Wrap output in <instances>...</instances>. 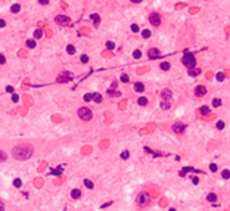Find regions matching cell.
Segmentation results:
<instances>
[{
    "instance_id": "ffe728a7",
    "label": "cell",
    "mask_w": 230,
    "mask_h": 211,
    "mask_svg": "<svg viewBox=\"0 0 230 211\" xmlns=\"http://www.w3.org/2000/svg\"><path fill=\"white\" fill-rule=\"evenodd\" d=\"M84 186H86V188H89V189H93V186H94V185H93V182H92V180L86 179V180H84Z\"/></svg>"
},
{
    "instance_id": "e0dca14e",
    "label": "cell",
    "mask_w": 230,
    "mask_h": 211,
    "mask_svg": "<svg viewBox=\"0 0 230 211\" xmlns=\"http://www.w3.org/2000/svg\"><path fill=\"white\" fill-rule=\"evenodd\" d=\"M93 100H94L96 103H100V102H102V96H100L99 93H93Z\"/></svg>"
},
{
    "instance_id": "8fae6325",
    "label": "cell",
    "mask_w": 230,
    "mask_h": 211,
    "mask_svg": "<svg viewBox=\"0 0 230 211\" xmlns=\"http://www.w3.org/2000/svg\"><path fill=\"white\" fill-rule=\"evenodd\" d=\"M161 96H162V100H170L171 96H173V93H171L170 89H164V90L161 92Z\"/></svg>"
},
{
    "instance_id": "ab89813d",
    "label": "cell",
    "mask_w": 230,
    "mask_h": 211,
    "mask_svg": "<svg viewBox=\"0 0 230 211\" xmlns=\"http://www.w3.org/2000/svg\"><path fill=\"white\" fill-rule=\"evenodd\" d=\"M81 62H83V64L89 62V56H87V55H83V56H81Z\"/></svg>"
},
{
    "instance_id": "d6a6232c",
    "label": "cell",
    "mask_w": 230,
    "mask_h": 211,
    "mask_svg": "<svg viewBox=\"0 0 230 211\" xmlns=\"http://www.w3.org/2000/svg\"><path fill=\"white\" fill-rule=\"evenodd\" d=\"M106 47H108L109 50H114V49H115V43H112V41H108V43H106Z\"/></svg>"
},
{
    "instance_id": "f546056e",
    "label": "cell",
    "mask_w": 230,
    "mask_h": 211,
    "mask_svg": "<svg viewBox=\"0 0 230 211\" xmlns=\"http://www.w3.org/2000/svg\"><path fill=\"white\" fill-rule=\"evenodd\" d=\"M221 176H223V179H230V170H223Z\"/></svg>"
},
{
    "instance_id": "60d3db41",
    "label": "cell",
    "mask_w": 230,
    "mask_h": 211,
    "mask_svg": "<svg viewBox=\"0 0 230 211\" xmlns=\"http://www.w3.org/2000/svg\"><path fill=\"white\" fill-rule=\"evenodd\" d=\"M217 80H218V81H223V80H224V74L218 72V74H217Z\"/></svg>"
},
{
    "instance_id": "30bf717a",
    "label": "cell",
    "mask_w": 230,
    "mask_h": 211,
    "mask_svg": "<svg viewBox=\"0 0 230 211\" xmlns=\"http://www.w3.org/2000/svg\"><path fill=\"white\" fill-rule=\"evenodd\" d=\"M148 56H149V59H156V58H159V50L155 49V47H152V49L148 52Z\"/></svg>"
},
{
    "instance_id": "6da1fadb",
    "label": "cell",
    "mask_w": 230,
    "mask_h": 211,
    "mask_svg": "<svg viewBox=\"0 0 230 211\" xmlns=\"http://www.w3.org/2000/svg\"><path fill=\"white\" fill-rule=\"evenodd\" d=\"M34 154V148L31 145H18L12 149V155L15 160H19V161H24V160H28L30 157H32Z\"/></svg>"
},
{
    "instance_id": "9a60e30c",
    "label": "cell",
    "mask_w": 230,
    "mask_h": 211,
    "mask_svg": "<svg viewBox=\"0 0 230 211\" xmlns=\"http://www.w3.org/2000/svg\"><path fill=\"white\" fill-rule=\"evenodd\" d=\"M134 90H136V92H143V90H145V86H143L142 83H136V84H134Z\"/></svg>"
},
{
    "instance_id": "277c9868",
    "label": "cell",
    "mask_w": 230,
    "mask_h": 211,
    "mask_svg": "<svg viewBox=\"0 0 230 211\" xmlns=\"http://www.w3.org/2000/svg\"><path fill=\"white\" fill-rule=\"evenodd\" d=\"M149 202H151V196H149V194H146V192L139 194V196H137V205H139V207H146Z\"/></svg>"
},
{
    "instance_id": "e575fe53",
    "label": "cell",
    "mask_w": 230,
    "mask_h": 211,
    "mask_svg": "<svg viewBox=\"0 0 230 211\" xmlns=\"http://www.w3.org/2000/svg\"><path fill=\"white\" fill-rule=\"evenodd\" d=\"M92 19L94 21V25L97 27V25H99V16H97V15H92Z\"/></svg>"
},
{
    "instance_id": "d6986e66",
    "label": "cell",
    "mask_w": 230,
    "mask_h": 211,
    "mask_svg": "<svg viewBox=\"0 0 230 211\" xmlns=\"http://www.w3.org/2000/svg\"><path fill=\"white\" fill-rule=\"evenodd\" d=\"M170 106H171V105H170L168 100H162V102H161V108H162V109H170Z\"/></svg>"
},
{
    "instance_id": "836d02e7",
    "label": "cell",
    "mask_w": 230,
    "mask_h": 211,
    "mask_svg": "<svg viewBox=\"0 0 230 211\" xmlns=\"http://www.w3.org/2000/svg\"><path fill=\"white\" fill-rule=\"evenodd\" d=\"M121 81H123V83H128V81H130L128 75H127V74H123V75H121Z\"/></svg>"
},
{
    "instance_id": "4316f807",
    "label": "cell",
    "mask_w": 230,
    "mask_h": 211,
    "mask_svg": "<svg viewBox=\"0 0 230 211\" xmlns=\"http://www.w3.org/2000/svg\"><path fill=\"white\" fill-rule=\"evenodd\" d=\"M66 52H68L69 55H74V53H75V49H74V46H72V44H69V46L66 47Z\"/></svg>"
},
{
    "instance_id": "4dcf8cb0",
    "label": "cell",
    "mask_w": 230,
    "mask_h": 211,
    "mask_svg": "<svg viewBox=\"0 0 230 211\" xmlns=\"http://www.w3.org/2000/svg\"><path fill=\"white\" fill-rule=\"evenodd\" d=\"M208 112H210V108H208V106H202V108H201V114H202V115H207Z\"/></svg>"
},
{
    "instance_id": "8992f818",
    "label": "cell",
    "mask_w": 230,
    "mask_h": 211,
    "mask_svg": "<svg viewBox=\"0 0 230 211\" xmlns=\"http://www.w3.org/2000/svg\"><path fill=\"white\" fill-rule=\"evenodd\" d=\"M55 21H56V24H61V25H68V24L71 22V19H69L68 16H65V15H58V16H55Z\"/></svg>"
},
{
    "instance_id": "b9f144b4",
    "label": "cell",
    "mask_w": 230,
    "mask_h": 211,
    "mask_svg": "<svg viewBox=\"0 0 230 211\" xmlns=\"http://www.w3.org/2000/svg\"><path fill=\"white\" fill-rule=\"evenodd\" d=\"M210 168H211V171H217V164H211Z\"/></svg>"
},
{
    "instance_id": "9c48e42d",
    "label": "cell",
    "mask_w": 230,
    "mask_h": 211,
    "mask_svg": "<svg viewBox=\"0 0 230 211\" xmlns=\"http://www.w3.org/2000/svg\"><path fill=\"white\" fill-rule=\"evenodd\" d=\"M195 95H196L198 97H202V96L207 95V89H205L204 86H198V87L195 89Z\"/></svg>"
},
{
    "instance_id": "ba28073f",
    "label": "cell",
    "mask_w": 230,
    "mask_h": 211,
    "mask_svg": "<svg viewBox=\"0 0 230 211\" xmlns=\"http://www.w3.org/2000/svg\"><path fill=\"white\" fill-rule=\"evenodd\" d=\"M68 80H71V74H68L66 71H63L58 78H56V81L58 83H65V81H68Z\"/></svg>"
},
{
    "instance_id": "f907efd6",
    "label": "cell",
    "mask_w": 230,
    "mask_h": 211,
    "mask_svg": "<svg viewBox=\"0 0 230 211\" xmlns=\"http://www.w3.org/2000/svg\"><path fill=\"white\" fill-rule=\"evenodd\" d=\"M3 208H4V205H3V204L0 202V210H3Z\"/></svg>"
},
{
    "instance_id": "5bb4252c",
    "label": "cell",
    "mask_w": 230,
    "mask_h": 211,
    "mask_svg": "<svg viewBox=\"0 0 230 211\" xmlns=\"http://www.w3.org/2000/svg\"><path fill=\"white\" fill-rule=\"evenodd\" d=\"M137 103H139L140 106H146V105H148V99L142 96V97H139V99H137Z\"/></svg>"
},
{
    "instance_id": "ac0fdd59",
    "label": "cell",
    "mask_w": 230,
    "mask_h": 211,
    "mask_svg": "<svg viewBox=\"0 0 230 211\" xmlns=\"http://www.w3.org/2000/svg\"><path fill=\"white\" fill-rule=\"evenodd\" d=\"M207 199H208L210 202H215V201H217V195H215V194H208Z\"/></svg>"
},
{
    "instance_id": "44dd1931",
    "label": "cell",
    "mask_w": 230,
    "mask_h": 211,
    "mask_svg": "<svg viewBox=\"0 0 230 211\" xmlns=\"http://www.w3.org/2000/svg\"><path fill=\"white\" fill-rule=\"evenodd\" d=\"M170 66H171V65H170L168 62H162V64H161V69H162V71H168Z\"/></svg>"
},
{
    "instance_id": "d4e9b609",
    "label": "cell",
    "mask_w": 230,
    "mask_h": 211,
    "mask_svg": "<svg viewBox=\"0 0 230 211\" xmlns=\"http://www.w3.org/2000/svg\"><path fill=\"white\" fill-rule=\"evenodd\" d=\"M133 58H134V59H140V58H142V52H140V50H134V52H133Z\"/></svg>"
},
{
    "instance_id": "ee69618b",
    "label": "cell",
    "mask_w": 230,
    "mask_h": 211,
    "mask_svg": "<svg viewBox=\"0 0 230 211\" xmlns=\"http://www.w3.org/2000/svg\"><path fill=\"white\" fill-rule=\"evenodd\" d=\"M6 62V59H4V56L3 55H0V64H4Z\"/></svg>"
},
{
    "instance_id": "f1b7e54d",
    "label": "cell",
    "mask_w": 230,
    "mask_h": 211,
    "mask_svg": "<svg viewBox=\"0 0 230 211\" xmlns=\"http://www.w3.org/2000/svg\"><path fill=\"white\" fill-rule=\"evenodd\" d=\"M13 186H15V188H21V186H22L21 179H15V180H13Z\"/></svg>"
},
{
    "instance_id": "cb8c5ba5",
    "label": "cell",
    "mask_w": 230,
    "mask_h": 211,
    "mask_svg": "<svg viewBox=\"0 0 230 211\" xmlns=\"http://www.w3.org/2000/svg\"><path fill=\"white\" fill-rule=\"evenodd\" d=\"M27 47H30V49H32V47H35V41L34 40H27Z\"/></svg>"
},
{
    "instance_id": "2e32d148",
    "label": "cell",
    "mask_w": 230,
    "mask_h": 211,
    "mask_svg": "<svg viewBox=\"0 0 230 211\" xmlns=\"http://www.w3.org/2000/svg\"><path fill=\"white\" fill-rule=\"evenodd\" d=\"M19 10H21V4H13V6L10 7V12H12V13H18Z\"/></svg>"
},
{
    "instance_id": "c3c4849f",
    "label": "cell",
    "mask_w": 230,
    "mask_h": 211,
    "mask_svg": "<svg viewBox=\"0 0 230 211\" xmlns=\"http://www.w3.org/2000/svg\"><path fill=\"white\" fill-rule=\"evenodd\" d=\"M193 183H195V185H198V183H199V179H198V177H195V179H193Z\"/></svg>"
},
{
    "instance_id": "f35d334b",
    "label": "cell",
    "mask_w": 230,
    "mask_h": 211,
    "mask_svg": "<svg viewBox=\"0 0 230 211\" xmlns=\"http://www.w3.org/2000/svg\"><path fill=\"white\" fill-rule=\"evenodd\" d=\"M217 129H218V130H223V129H224V123H223V121H218V123H217Z\"/></svg>"
},
{
    "instance_id": "1f68e13d",
    "label": "cell",
    "mask_w": 230,
    "mask_h": 211,
    "mask_svg": "<svg viewBox=\"0 0 230 211\" xmlns=\"http://www.w3.org/2000/svg\"><path fill=\"white\" fill-rule=\"evenodd\" d=\"M128 157H130V152H128V151H123V152H121V158H123V160H127Z\"/></svg>"
},
{
    "instance_id": "7a4b0ae2",
    "label": "cell",
    "mask_w": 230,
    "mask_h": 211,
    "mask_svg": "<svg viewBox=\"0 0 230 211\" xmlns=\"http://www.w3.org/2000/svg\"><path fill=\"white\" fill-rule=\"evenodd\" d=\"M77 114H78V117H80L81 120H84V121H90V120L93 118V114H92V111H90L87 106H83V108H80Z\"/></svg>"
},
{
    "instance_id": "7402d4cb",
    "label": "cell",
    "mask_w": 230,
    "mask_h": 211,
    "mask_svg": "<svg viewBox=\"0 0 230 211\" xmlns=\"http://www.w3.org/2000/svg\"><path fill=\"white\" fill-rule=\"evenodd\" d=\"M108 95H109V96H120L121 93H120L118 90H112V89H109V90H108Z\"/></svg>"
},
{
    "instance_id": "83f0119b",
    "label": "cell",
    "mask_w": 230,
    "mask_h": 211,
    "mask_svg": "<svg viewBox=\"0 0 230 211\" xmlns=\"http://www.w3.org/2000/svg\"><path fill=\"white\" fill-rule=\"evenodd\" d=\"M213 106H215V108L221 106V99H214L213 100Z\"/></svg>"
},
{
    "instance_id": "7dc6e473",
    "label": "cell",
    "mask_w": 230,
    "mask_h": 211,
    "mask_svg": "<svg viewBox=\"0 0 230 211\" xmlns=\"http://www.w3.org/2000/svg\"><path fill=\"white\" fill-rule=\"evenodd\" d=\"M6 90H7V92H13V87H12V86H7Z\"/></svg>"
},
{
    "instance_id": "52a82bcc",
    "label": "cell",
    "mask_w": 230,
    "mask_h": 211,
    "mask_svg": "<svg viewBox=\"0 0 230 211\" xmlns=\"http://www.w3.org/2000/svg\"><path fill=\"white\" fill-rule=\"evenodd\" d=\"M173 130H174L177 134H182V133L186 130V126H184L183 123H176V124H173Z\"/></svg>"
},
{
    "instance_id": "d590c367",
    "label": "cell",
    "mask_w": 230,
    "mask_h": 211,
    "mask_svg": "<svg viewBox=\"0 0 230 211\" xmlns=\"http://www.w3.org/2000/svg\"><path fill=\"white\" fill-rule=\"evenodd\" d=\"M6 158H7V155H6L3 151H0V162H1V161H6Z\"/></svg>"
},
{
    "instance_id": "8d00e7d4",
    "label": "cell",
    "mask_w": 230,
    "mask_h": 211,
    "mask_svg": "<svg viewBox=\"0 0 230 211\" xmlns=\"http://www.w3.org/2000/svg\"><path fill=\"white\" fill-rule=\"evenodd\" d=\"M92 99H93V95H90V93H87V95L84 96V100H86V102H90Z\"/></svg>"
},
{
    "instance_id": "bcb514c9",
    "label": "cell",
    "mask_w": 230,
    "mask_h": 211,
    "mask_svg": "<svg viewBox=\"0 0 230 211\" xmlns=\"http://www.w3.org/2000/svg\"><path fill=\"white\" fill-rule=\"evenodd\" d=\"M40 1V4H47L49 3V0H38Z\"/></svg>"
},
{
    "instance_id": "7bdbcfd3",
    "label": "cell",
    "mask_w": 230,
    "mask_h": 211,
    "mask_svg": "<svg viewBox=\"0 0 230 211\" xmlns=\"http://www.w3.org/2000/svg\"><path fill=\"white\" fill-rule=\"evenodd\" d=\"M12 100H13V102H18V100H19V96H18V95H13V96H12Z\"/></svg>"
},
{
    "instance_id": "603a6c76",
    "label": "cell",
    "mask_w": 230,
    "mask_h": 211,
    "mask_svg": "<svg viewBox=\"0 0 230 211\" xmlns=\"http://www.w3.org/2000/svg\"><path fill=\"white\" fill-rule=\"evenodd\" d=\"M151 35H152V34H151L149 30H143V32H142V37H143V38H149Z\"/></svg>"
},
{
    "instance_id": "f6af8a7d",
    "label": "cell",
    "mask_w": 230,
    "mask_h": 211,
    "mask_svg": "<svg viewBox=\"0 0 230 211\" xmlns=\"http://www.w3.org/2000/svg\"><path fill=\"white\" fill-rule=\"evenodd\" d=\"M4 25H6V22H4V21H3V19H0V28H3V27H4Z\"/></svg>"
},
{
    "instance_id": "3957f363",
    "label": "cell",
    "mask_w": 230,
    "mask_h": 211,
    "mask_svg": "<svg viewBox=\"0 0 230 211\" xmlns=\"http://www.w3.org/2000/svg\"><path fill=\"white\" fill-rule=\"evenodd\" d=\"M183 64H184L187 68H193V66H195V64H196V59H195V56H193L192 53L186 52V53H184V56H183Z\"/></svg>"
},
{
    "instance_id": "484cf974",
    "label": "cell",
    "mask_w": 230,
    "mask_h": 211,
    "mask_svg": "<svg viewBox=\"0 0 230 211\" xmlns=\"http://www.w3.org/2000/svg\"><path fill=\"white\" fill-rule=\"evenodd\" d=\"M41 35H43V31L41 30H35L34 31V37L35 38H41Z\"/></svg>"
},
{
    "instance_id": "5b68a950",
    "label": "cell",
    "mask_w": 230,
    "mask_h": 211,
    "mask_svg": "<svg viewBox=\"0 0 230 211\" xmlns=\"http://www.w3.org/2000/svg\"><path fill=\"white\" fill-rule=\"evenodd\" d=\"M149 22H151L152 25L158 27V25L161 24V15H159L158 12H152V13L149 15Z\"/></svg>"
},
{
    "instance_id": "681fc988",
    "label": "cell",
    "mask_w": 230,
    "mask_h": 211,
    "mask_svg": "<svg viewBox=\"0 0 230 211\" xmlns=\"http://www.w3.org/2000/svg\"><path fill=\"white\" fill-rule=\"evenodd\" d=\"M131 1H133V3H140L142 0H131Z\"/></svg>"
},
{
    "instance_id": "7c38bea8",
    "label": "cell",
    "mask_w": 230,
    "mask_h": 211,
    "mask_svg": "<svg viewBox=\"0 0 230 211\" xmlns=\"http://www.w3.org/2000/svg\"><path fill=\"white\" fill-rule=\"evenodd\" d=\"M80 196H81L80 189H72V192H71V198H72V199H78Z\"/></svg>"
},
{
    "instance_id": "4fadbf2b",
    "label": "cell",
    "mask_w": 230,
    "mask_h": 211,
    "mask_svg": "<svg viewBox=\"0 0 230 211\" xmlns=\"http://www.w3.org/2000/svg\"><path fill=\"white\" fill-rule=\"evenodd\" d=\"M201 74V69L198 68H190V71H189V75H192V77H195V75H199Z\"/></svg>"
},
{
    "instance_id": "74e56055",
    "label": "cell",
    "mask_w": 230,
    "mask_h": 211,
    "mask_svg": "<svg viewBox=\"0 0 230 211\" xmlns=\"http://www.w3.org/2000/svg\"><path fill=\"white\" fill-rule=\"evenodd\" d=\"M131 31H133V32H137V31H139V25H137V24H133V25H131Z\"/></svg>"
}]
</instances>
